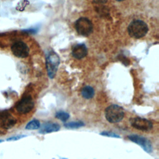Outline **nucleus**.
<instances>
[{"mask_svg":"<svg viewBox=\"0 0 159 159\" xmlns=\"http://www.w3.org/2000/svg\"><path fill=\"white\" fill-rule=\"evenodd\" d=\"M148 30L147 24L140 20H135L130 22L128 27V32L130 37L135 39L143 37Z\"/></svg>","mask_w":159,"mask_h":159,"instance_id":"1","label":"nucleus"},{"mask_svg":"<svg viewBox=\"0 0 159 159\" xmlns=\"http://www.w3.org/2000/svg\"><path fill=\"white\" fill-rule=\"evenodd\" d=\"M105 117L109 122H119L124 117V109L119 105L111 104L106 109Z\"/></svg>","mask_w":159,"mask_h":159,"instance_id":"2","label":"nucleus"},{"mask_svg":"<svg viewBox=\"0 0 159 159\" xmlns=\"http://www.w3.org/2000/svg\"><path fill=\"white\" fill-rule=\"evenodd\" d=\"M60 64V58L54 52H50L47 55L46 65L48 75L50 78H53L56 75L58 65Z\"/></svg>","mask_w":159,"mask_h":159,"instance_id":"3","label":"nucleus"},{"mask_svg":"<svg viewBox=\"0 0 159 159\" xmlns=\"http://www.w3.org/2000/svg\"><path fill=\"white\" fill-rule=\"evenodd\" d=\"M75 28L80 35L87 37L92 33L93 25L92 22L88 19L86 17H81L76 21Z\"/></svg>","mask_w":159,"mask_h":159,"instance_id":"4","label":"nucleus"},{"mask_svg":"<svg viewBox=\"0 0 159 159\" xmlns=\"http://www.w3.org/2000/svg\"><path fill=\"white\" fill-rule=\"evenodd\" d=\"M130 122L134 128L142 131L148 132L153 128L152 122L145 118L134 117L130 119Z\"/></svg>","mask_w":159,"mask_h":159,"instance_id":"5","label":"nucleus"},{"mask_svg":"<svg viewBox=\"0 0 159 159\" xmlns=\"http://www.w3.org/2000/svg\"><path fill=\"white\" fill-rule=\"evenodd\" d=\"M34 106V102L30 96H24L16 104V109L20 114H27L31 111Z\"/></svg>","mask_w":159,"mask_h":159,"instance_id":"6","label":"nucleus"},{"mask_svg":"<svg viewBox=\"0 0 159 159\" xmlns=\"http://www.w3.org/2000/svg\"><path fill=\"white\" fill-rule=\"evenodd\" d=\"M128 139L130 141L140 145L147 153H150L152 152L153 148L152 143L147 138L139 135L132 134L128 136Z\"/></svg>","mask_w":159,"mask_h":159,"instance_id":"7","label":"nucleus"},{"mask_svg":"<svg viewBox=\"0 0 159 159\" xmlns=\"http://www.w3.org/2000/svg\"><path fill=\"white\" fill-rule=\"evenodd\" d=\"M11 51L16 57L19 58H25L29 53L28 46L22 41L14 43L11 46Z\"/></svg>","mask_w":159,"mask_h":159,"instance_id":"8","label":"nucleus"},{"mask_svg":"<svg viewBox=\"0 0 159 159\" xmlns=\"http://www.w3.org/2000/svg\"><path fill=\"white\" fill-rule=\"evenodd\" d=\"M16 119L8 112L4 111L0 114V125L6 129L12 128L16 123Z\"/></svg>","mask_w":159,"mask_h":159,"instance_id":"9","label":"nucleus"},{"mask_svg":"<svg viewBox=\"0 0 159 159\" xmlns=\"http://www.w3.org/2000/svg\"><path fill=\"white\" fill-rule=\"evenodd\" d=\"M88 53L87 48L83 43L75 45L72 48V55L77 59H81L86 56Z\"/></svg>","mask_w":159,"mask_h":159,"instance_id":"10","label":"nucleus"},{"mask_svg":"<svg viewBox=\"0 0 159 159\" xmlns=\"http://www.w3.org/2000/svg\"><path fill=\"white\" fill-rule=\"evenodd\" d=\"M60 125L57 123L46 122L42 125L39 132L42 134H49L53 132H57L60 130Z\"/></svg>","mask_w":159,"mask_h":159,"instance_id":"11","label":"nucleus"},{"mask_svg":"<svg viewBox=\"0 0 159 159\" xmlns=\"http://www.w3.org/2000/svg\"><path fill=\"white\" fill-rule=\"evenodd\" d=\"M81 95L86 99H91L94 95V90L91 86H86L81 90Z\"/></svg>","mask_w":159,"mask_h":159,"instance_id":"12","label":"nucleus"},{"mask_svg":"<svg viewBox=\"0 0 159 159\" xmlns=\"http://www.w3.org/2000/svg\"><path fill=\"white\" fill-rule=\"evenodd\" d=\"M84 125V123L81 120L70 122L64 124V126L68 129H78Z\"/></svg>","mask_w":159,"mask_h":159,"instance_id":"13","label":"nucleus"},{"mask_svg":"<svg viewBox=\"0 0 159 159\" xmlns=\"http://www.w3.org/2000/svg\"><path fill=\"white\" fill-rule=\"evenodd\" d=\"M40 127V123L39 120L37 119H33L28 122L25 126L27 130H36L39 129Z\"/></svg>","mask_w":159,"mask_h":159,"instance_id":"14","label":"nucleus"},{"mask_svg":"<svg viewBox=\"0 0 159 159\" xmlns=\"http://www.w3.org/2000/svg\"><path fill=\"white\" fill-rule=\"evenodd\" d=\"M55 117L56 118L60 119V120L63 121V122H65L66 121L69 117H70V114L65 111H58L55 114Z\"/></svg>","mask_w":159,"mask_h":159,"instance_id":"15","label":"nucleus"},{"mask_svg":"<svg viewBox=\"0 0 159 159\" xmlns=\"http://www.w3.org/2000/svg\"><path fill=\"white\" fill-rule=\"evenodd\" d=\"M100 135L102 136L112 137V138H120V136L119 135L111 131H103L100 133Z\"/></svg>","mask_w":159,"mask_h":159,"instance_id":"16","label":"nucleus"},{"mask_svg":"<svg viewBox=\"0 0 159 159\" xmlns=\"http://www.w3.org/2000/svg\"><path fill=\"white\" fill-rule=\"evenodd\" d=\"M26 137V135H16V136H13L11 137H9L8 139H7V141H15V140H19L22 138H24Z\"/></svg>","mask_w":159,"mask_h":159,"instance_id":"17","label":"nucleus"},{"mask_svg":"<svg viewBox=\"0 0 159 159\" xmlns=\"http://www.w3.org/2000/svg\"><path fill=\"white\" fill-rule=\"evenodd\" d=\"M116 1H122L124 0H116Z\"/></svg>","mask_w":159,"mask_h":159,"instance_id":"18","label":"nucleus"},{"mask_svg":"<svg viewBox=\"0 0 159 159\" xmlns=\"http://www.w3.org/2000/svg\"><path fill=\"white\" fill-rule=\"evenodd\" d=\"M3 142V140H0V143H1V142Z\"/></svg>","mask_w":159,"mask_h":159,"instance_id":"19","label":"nucleus"},{"mask_svg":"<svg viewBox=\"0 0 159 159\" xmlns=\"http://www.w3.org/2000/svg\"><path fill=\"white\" fill-rule=\"evenodd\" d=\"M61 159H67V158H61Z\"/></svg>","mask_w":159,"mask_h":159,"instance_id":"20","label":"nucleus"}]
</instances>
